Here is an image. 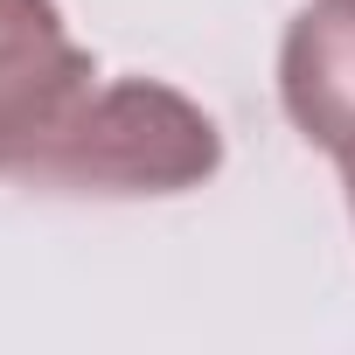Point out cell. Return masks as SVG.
<instances>
[{
	"label": "cell",
	"instance_id": "cell-4",
	"mask_svg": "<svg viewBox=\"0 0 355 355\" xmlns=\"http://www.w3.org/2000/svg\"><path fill=\"white\" fill-rule=\"evenodd\" d=\"M42 28H63L56 0H0V42L8 35H42Z\"/></svg>",
	"mask_w": 355,
	"mask_h": 355
},
{
	"label": "cell",
	"instance_id": "cell-3",
	"mask_svg": "<svg viewBox=\"0 0 355 355\" xmlns=\"http://www.w3.org/2000/svg\"><path fill=\"white\" fill-rule=\"evenodd\" d=\"M91 84H98V56L84 42H70V28L0 42V182L42 132H56L70 119V105Z\"/></svg>",
	"mask_w": 355,
	"mask_h": 355
},
{
	"label": "cell",
	"instance_id": "cell-1",
	"mask_svg": "<svg viewBox=\"0 0 355 355\" xmlns=\"http://www.w3.org/2000/svg\"><path fill=\"white\" fill-rule=\"evenodd\" d=\"M223 132L216 119L160 77L91 84L56 132H42L8 182L70 196H189L216 182Z\"/></svg>",
	"mask_w": 355,
	"mask_h": 355
},
{
	"label": "cell",
	"instance_id": "cell-5",
	"mask_svg": "<svg viewBox=\"0 0 355 355\" xmlns=\"http://www.w3.org/2000/svg\"><path fill=\"white\" fill-rule=\"evenodd\" d=\"M334 167H341V196H348V216H355V139L334 146Z\"/></svg>",
	"mask_w": 355,
	"mask_h": 355
},
{
	"label": "cell",
	"instance_id": "cell-2",
	"mask_svg": "<svg viewBox=\"0 0 355 355\" xmlns=\"http://www.w3.org/2000/svg\"><path fill=\"white\" fill-rule=\"evenodd\" d=\"M279 105L320 153L355 139V0H306L279 35Z\"/></svg>",
	"mask_w": 355,
	"mask_h": 355
}]
</instances>
